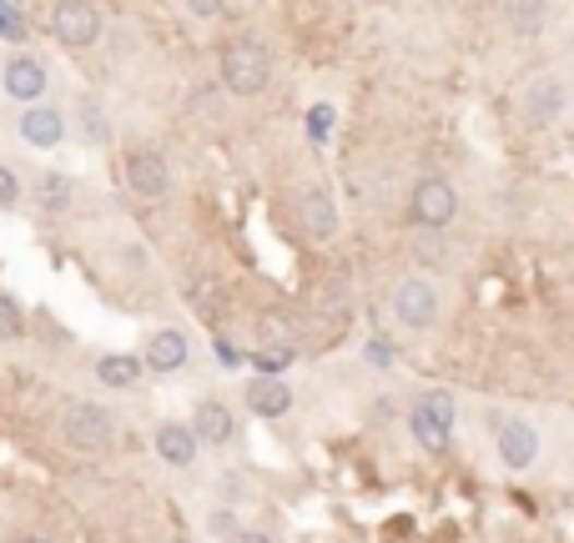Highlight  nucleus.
<instances>
[{
	"instance_id": "b1692460",
	"label": "nucleus",
	"mask_w": 574,
	"mask_h": 543,
	"mask_svg": "<svg viewBox=\"0 0 574 543\" xmlns=\"http://www.w3.org/2000/svg\"><path fill=\"white\" fill-rule=\"evenodd\" d=\"M81 117H86V126H92V142H106V136H111V131H106V121H101V111H96V101H92V96L81 101Z\"/></svg>"
},
{
	"instance_id": "1a4fd4ad",
	"label": "nucleus",
	"mask_w": 574,
	"mask_h": 543,
	"mask_svg": "<svg viewBox=\"0 0 574 543\" xmlns=\"http://www.w3.org/2000/svg\"><path fill=\"white\" fill-rule=\"evenodd\" d=\"M494 433H499V458L519 473V468H529L539 458V438L529 423H514V418H494Z\"/></svg>"
},
{
	"instance_id": "f257e3e1",
	"label": "nucleus",
	"mask_w": 574,
	"mask_h": 543,
	"mask_svg": "<svg viewBox=\"0 0 574 543\" xmlns=\"http://www.w3.org/2000/svg\"><path fill=\"white\" fill-rule=\"evenodd\" d=\"M267 76H273V56H267L262 40H232V46L223 51V86L232 90V96L262 90Z\"/></svg>"
},
{
	"instance_id": "0eeeda50",
	"label": "nucleus",
	"mask_w": 574,
	"mask_h": 543,
	"mask_svg": "<svg viewBox=\"0 0 574 543\" xmlns=\"http://www.w3.org/2000/svg\"><path fill=\"white\" fill-rule=\"evenodd\" d=\"M393 312L404 327H433L439 323V292L423 277H408V282L393 287Z\"/></svg>"
},
{
	"instance_id": "39448f33",
	"label": "nucleus",
	"mask_w": 574,
	"mask_h": 543,
	"mask_svg": "<svg viewBox=\"0 0 574 543\" xmlns=\"http://www.w3.org/2000/svg\"><path fill=\"white\" fill-rule=\"evenodd\" d=\"M51 31L61 46H92L96 36H101V11H96L92 0H56L51 11Z\"/></svg>"
},
{
	"instance_id": "a211bd4d",
	"label": "nucleus",
	"mask_w": 574,
	"mask_h": 543,
	"mask_svg": "<svg viewBox=\"0 0 574 543\" xmlns=\"http://www.w3.org/2000/svg\"><path fill=\"white\" fill-rule=\"evenodd\" d=\"M504 11H510V26L519 31V36L545 31V0H504Z\"/></svg>"
},
{
	"instance_id": "f3484780",
	"label": "nucleus",
	"mask_w": 574,
	"mask_h": 543,
	"mask_svg": "<svg viewBox=\"0 0 574 543\" xmlns=\"http://www.w3.org/2000/svg\"><path fill=\"white\" fill-rule=\"evenodd\" d=\"M524 111L535 121H554L564 111V86L560 81H535L529 86V101H524Z\"/></svg>"
},
{
	"instance_id": "a878e982",
	"label": "nucleus",
	"mask_w": 574,
	"mask_h": 543,
	"mask_svg": "<svg viewBox=\"0 0 574 543\" xmlns=\"http://www.w3.org/2000/svg\"><path fill=\"white\" fill-rule=\"evenodd\" d=\"M187 11H192V15H202V21H212V15L223 11V0H187Z\"/></svg>"
},
{
	"instance_id": "ddd939ff",
	"label": "nucleus",
	"mask_w": 574,
	"mask_h": 543,
	"mask_svg": "<svg viewBox=\"0 0 574 543\" xmlns=\"http://www.w3.org/2000/svg\"><path fill=\"white\" fill-rule=\"evenodd\" d=\"M248 408L258 418H283L292 408V393L277 383V377H252L248 383Z\"/></svg>"
},
{
	"instance_id": "4468645a",
	"label": "nucleus",
	"mask_w": 574,
	"mask_h": 543,
	"mask_svg": "<svg viewBox=\"0 0 574 543\" xmlns=\"http://www.w3.org/2000/svg\"><path fill=\"white\" fill-rule=\"evenodd\" d=\"M192 433H196L202 443H212V448H223V443L232 438V413H227L223 402H196Z\"/></svg>"
},
{
	"instance_id": "9b49d317",
	"label": "nucleus",
	"mask_w": 574,
	"mask_h": 543,
	"mask_svg": "<svg viewBox=\"0 0 574 543\" xmlns=\"http://www.w3.org/2000/svg\"><path fill=\"white\" fill-rule=\"evenodd\" d=\"M146 367H152V373H177V367H182L187 362V337L182 333H157V337H146Z\"/></svg>"
},
{
	"instance_id": "4be33fe9",
	"label": "nucleus",
	"mask_w": 574,
	"mask_h": 543,
	"mask_svg": "<svg viewBox=\"0 0 574 543\" xmlns=\"http://www.w3.org/2000/svg\"><path fill=\"white\" fill-rule=\"evenodd\" d=\"M21 202V177L11 167H0V207H15Z\"/></svg>"
},
{
	"instance_id": "5701e85b",
	"label": "nucleus",
	"mask_w": 574,
	"mask_h": 543,
	"mask_svg": "<svg viewBox=\"0 0 574 543\" xmlns=\"http://www.w3.org/2000/svg\"><path fill=\"white\" fill-rule=\"evenodd\" d=\"M287 358H292V348H267L258 358V367H262V377H273V373H283L287 367Z\"/></svg>"
},
{
	"instance_id": "bb28decb",
	"label": "nucleus",
	"mask_w": 574,
	"mask_h": 543,
	"mask_svg": "<svg viewBox=\"0 0 574 543\" xmlns=\"http://www.w3.org/2000/svg\"><path fill=\"white\" fill-rule=\"evenodd\" d=\"M212 533H223V539L232 533V539H237V518L232 514H217V518H212Z\"/></svg>"
},
{
	"instance_id": "cd10ccee",
	"label": "nucleus",
	"mask_w": 574,
	"mask_h": 543,
	"mask_svg": "<svg viewBox=\"0 0 574 543\" xmlns=\"http://www.w3.org/2000/svg\"><path fill=\"white\" fill-rule=\"evenodd\" d=\"M232 543H273V539H267V533H237Z\"/></svg>"
},
{
	"instance_id": "aec40b11",
	"label": "nucleus",
	"mask_w": 574,
	"mask_h": 543,
	"mask_svg": "<svg viewBox=\"0 0 574 543\" xmlns=\"http://www.w3.org/2000/svg\"><path fill=\"white\" fill-rule=\"evenodd\" d=\"M40 202H46V207H65V202H71V177L46 171V177H40Z\"/></svg>"
},
{
	"instance_id": "423d86ee",
	"label": "nucleus",
	"mask_w": 574,
	"mask_h": 543,
	"mask_svg": "<svg viewBox=\"0 0 574 543\" xmlns=\"http://www.w3.org/2000/svg\"><path fill=\"white\" fill-rule=\"evenodd\" d=\"M0 86H5V96L21 106H40V96H46V86H51V76H46V65H40V56L21 51L5 61V71H0Z\"/></svg>"
},
{
	"instance_id": "20e7f679",
	"label": "nucleus",
	"mask_w": 574,
	"mask_h": 543,
	"mask_svg": "<svg viewBox=\"0 0 574 543\" xmlns=\"http://www.w3.org/2000/svg\"><path fill=\"white\" fill-rule=\"evenodd\" d=\"M65 438L71 448H86V452H101L117 443V418L96 408V402H76L71 413H65Z\"/></svg>"
},
{
	"instance_id": "6ab92c4d",
	"label": "nucleus",
	"mask_w": 574,
	"mask_h": 543,
	"mask_svg": "<svg viewBox=\"0 0 574 543\" xmlns=\"http://www.w3.org/2000/svg\"><path fill=\"white\" fill-rule=\"evenodd\" d=\"M262 337H267V348H292V342H298L302 337V327L292 323V317H287V312H262Z\"/></svg>"
},
{
	"instance_id": "dca6fc26",
	"label": "nucleus",
	"mask_w": 574,
	"mask_h": 543,
	"mask_svg": "<svg viewBox=\"0 0 574 543\" xmlns=\"http://www.w3.org/2000/svg\"><path fill=\"white\" fill-rule=\"evenodd\" d=\"M146 362L142 358H127V352H106L101 362H96V377H101L106 388H131L136 377H142Z\"/></svg>"
},
{
	"instance_id": "412c9836",
	"label": "nucleus",
	"mask_w": 574,
	"mask_h": 543,
	"mask_svg": "<svg viewBox=\"0 0 574 543\" xmlns=\"http://www.w3.org/2000/svg\"><path fill=\"white\" fill-rule=\"evenodd\" d=\"M21 333H26V323H21V307H15V298H5V292H0V337H5V342H15Z\"/></svg>"
},
{
	"instance_id": "f8f14e48",
	"label": "nucleus",
	"mask_w": 574,
	"mask_h": 543,
	"mask_svg": "<svg viewBox=\"0 0 574 543\" xmlns=\"http://www.w3.org/2000/svg\"><path fill=\"white\" fill-rule=\"evenodd\" d=\"M196 433L192 427H182V423H162L157 427V452L167 458L171 468H192V458H196Z\"/></svg>"
},
{
	"instance_id": "2eb2a0df",
	"label": "nucleus",
	"mask_w": 574,
	"mask_h": 543,
	"mask_svg": "<svg viewBox=\"0 0 574 543\" xmlns=\"http://www.w3.org/2000/svg\"><path fill=\"white\" fill-rule=\"evenodd\" d=\"M298 212H302V227H308L313 237H333V232H338V212H333L327 192H308Z\"/></svg>"
},
{
	"instance_id": "7ed1b4c3",
	"label": "nucleus",
	"mask_w": 574,
	"mask_h": 543,
	"mask_svg": "<svg viewBox=\"0 0 574 543\" xmlns=\"http://www.w3.org/2000/svg\"><path fill=\"white\" fill-rule=\"evenodd\" d=\"M408 427H414L418 448L444 452V448H449V433H454V402H449L444 393H429V398H418L414 413H408Z\"/></svg>"
},
{
	"instance_id": "c756f323",
	"label": "nucleus",
	"mask_w": 574,
	"mask_h": 543,
	"mask_svg": "<svg viewBox=\"0 0 574 543\" xmlns=\"http://www.w3.org/2000/svg\"><path fill=\"white\" fill-rule=\"evenodd\" d=\"M0 15H5V5H0Z\"/></svg>"
},
{
	"instance_id": "6e6552de",
	"label": "nucleus",
	"mask_w": 574,
	"mask_h": 543,
	"mask_svg": "<svg viewBox=\"0 0 574 543\" xmlns=\"http://www.w3.org/2000/svg\"><path fill=\"white\" fill-rule=\"evenodd\" d=\"M127 186L142 202H162L171 192V167L162 152H131L127 156Z\"/></svg>"
},
{
	"instance_id": "c85d7f7f",
	"label": "nucleus",
	"mask_w": 574,
	"mask_h": 543,
	"mask_svg": "<svg viewBox=\"0 0 574 543\" xmlns=\"http://www.w3.org/2000/svg\"><path fill=\"white\" fill-rule=\"evenodd\" d=\"M21 543H51V539H21Z\"/></svg>"
},
{
	"instance_id": "f03ea898",
	"label": "nucleus",
	"mask_w": 574,
	"mask_h": 543,
	"mask_svg": "<svg viewBox=\"0 0 574 543\" xmlns=\"http://www.w3.org/2000/svg\"><path fill=\"white\" fill-rule=\"evenodd\" d=\"M454 212H458V196L444 177H423L414 186V196H408V217H414L423 232H444L449 221H454Z\"/></svg>"
},
{
	"instance_id": "9d476101",
	"label": "nucleus",
	"mask_w": 574,
	"mask_h": 543,
	"mask_svg": "<svg viewBox=\"0 0 574 543\" xmlns=\"http://www.w3.org/2000/svg\"><path fill=\"white\" fill-rule=\"evenodd\" d=\"M21 136H26L31 146H40V152H51V146H61V136H65V117L56 111V106H26Z\"/></svg>"
},
{
	"instance_id": "393cba45",
	"label": "nucleus",
	"mask_w": 574,
	"mask_h": 543,
	"mask_svg": "<svg viewBox=\"0 0 574 543\" xmlns=\"http://www.w3.org/2000/svg\"><path fill=\"white\" fill-rule=\"evenodd\" d=\"M414 252H418V262H444V246H439V237H433V242H429V237H418Z\"/></svg>"
}]
</instances>
